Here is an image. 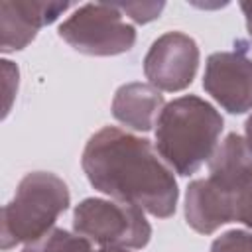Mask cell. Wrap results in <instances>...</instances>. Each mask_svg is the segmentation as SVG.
Instances as JSON below:
<instances>
[{"mask_svg":"<svg viewBox=\"0 0 252 252\" xmlns=\"http://www.w3.org/2000/svg\"><path fill=\"white\" fill-rule=\"evenodd\" d=\"M81 165L89 183L110 199L130 203L156 219L175 213L179 189L173 169L148 138L104 126L85 144Z\"/></svg>","mask_w":252,"mask_h":252,"instance_id":"1","label":"cell"},{"mask_svg":"<svg viewBox=\"0 0 252 252\" xmlns=\"http://www.w3.org/2000/svg\"><path fill=\"white\" fill-rule=\"evenodd\" d=\"M224 120L220 112L197 94L165 102L156 122V150L179 175H193L217 150Z\"/></svg>","mask_w":252,"mask_h":252,"instance_id":"2","label":"cell"},{"mask_svg":"<svg viewBox=\"0 0 252 252\" xmlns=\"http://www.w3.org/2000/svg\"><path fill=\"white\" fill-rule=\"evenodd\" d=\"M71 195L67 183L49 171L28 173L12 201L2 209L0 244L10 250L18 244H32L53 230L55 220L69 209Z\"/></svg>","mask_w":252,"mask_h":252,"instance_id":"3","label":"cell"},{"mask_svg":"<svg viewBox=\"0 0 252 252\" xmlns=\"http://www.w3.org/2000/svg\"><path fill=\"white\" fill-rule=\"evenodd\" d=\"M73 230L102 248L140 250L152 238V226L142 209L98 197H87L75 207Z\"/></svg>","mask_w":252,"mask_h":252,"instance_id":"4","label":"cell"},{"mask_svg":"<svg viewBox=\"0 0 252 252\" xmlns=\"http://www.w3.org/2000/svg\"><path fill=\"white\" fill-rule=\"evenodd\" d=\"M59 37L75 51L96 57L126 53L136 43V28L124 20L114 2L79 6L59 26Z\"/></svg>","mask_w":252,"mask_h":252,"instance_id":"5","label":"cell"},{"mask_svg":"<svg viewBox=\"0 0 252 252\" xmlns=\"http://www.w3.org/2000/svg\"><path fill=\"white\" fill-rule=\"evenodd\" d=\"M197 41L183 32H165L144 57V75L152 87L165 93L187 89L199 69Z\"/></svg>","mask_w":252,"mask_h":252,"instance_id":"6","label":"cell"},{"mask_svg":"<svg viewBox=\"0 0 252 252\" xmlns=\"http://www.w3.org/2000/svg\"><path fill=\"white\" fill-rule=\"evenodd\" d=\"M203 89L230 114L252 110V59L240 51H217L207 57Z\"/></svg>","mask_w":252,"mask_h":252,"instance_id":"7","label":"cell"},{"mask_svg":"<svg viewBox=\"0 0 252 252\" xmlns=\"http://www.w3.org/2000/svg\"><path fill=\"white\" fill-rule=\"evenodd\" d=\"M71 8L69 2L4 0L0 2V49L12 53L28 47L43 26L53 24Z\"/></svg>","mask_w":252,"mask_h":252,"instance_id":"8","label":"cell"},{"mask_svg":"<svg viewBox=\"0 0 252 252\" xmlns=\"http://www.w3.org/2000/svg\"><path fill=\"white\" fill-rule=\"evenodd\" d=\"M185 220L199 234H213L222 224L232 222L228 193L209 177L191 181L185 193Z\"/></svg>","mask_w":252,"mask_h":252,"instance_id":"9","label":"cell"},{"mask_svg":"<svg viewBox=\"0 0 252 252\" xmlns=\"http://www.w3.org/2000/svg\"><path fill=\"white\" fill-rule=\"evenodd\" d=\"M165 100L161 91L152 87L150 83H126L118 87L112 98V116L136 130V132H150L156 122L159 112L163 110Z\"/></svg>","mask_w":252,"mask_h":252,"instance_id":"10","label":"cell"},{"mask_svg":"<svg viewBox=\"0 0 252 252\" xmlns=\"http://www.w3.org/2000/svg\"><path fill=\"white\" fill-rule=\"evenodd\" d=\"M250 171L252 154L246 146V140L240 134L230 132L220 142V146H217L209 159V179L217 187L228 191Z\"/></svg>","mask_w":252,"mask_h":252,"instance_id":"11","label":"cell"},{"mask_svg":"<svg viewBox=\"0 0 252 252\" xmlns=\"http://www.w3.org/2000/svg\"><path fill=\"white\" fill-rule=\"evenodd\" d=\"M22 252H93V244L65 228H53L39 240L26 244Z\"/></svg>","mask_w":252,"mask_h":252,"instance_id":"12","label":"cell"},{"mask_svg":"<svg viewBox=\"0 0 252 252\" xmlns=\"http://www.w3.org/2000/svg\"><path fill=\"white\" fill-rule=\"evenodd\" d=\"M226 193L232 205V222H242L244 226L252 228V171Z\"/></svg>","mask_w":252,"mask_h":252,"instance_id":"13","label":"cell"},{"mask_svg":"<svg viewBox=\"0 0 252 252\" xmlns=\"http://www.w3.org/2000/svg\"><path fill=\"white\" fill-rule=\"evenodd\" d=\"M211 252H252V232L242 228L226 230L213 240Z\"/></svg>","mask_w":252,"mask_h":252,"instance_id":"14","label":"cell"},{"mask_svg":"<svg viewBox=\"0 0 252 252\" xmlns=\"http://www.w3.org/2000/svg\"><path fill=\"white\" fill-rule=\"evenodd\" d=\"M116 8L136 24H148L159 18L165 2H114Z\"/></svg>","mask_w":252,"mask_h":252,"instance_id":"15","label":"cell"},{"mask_svg":"<svg viewBox=\"0 0 252 252\" xmlns=\"http://www.w3.org/2000/svg\"><path fill=\"white\" fill-rule=\"evenodd\" d=\"M0 63H2V89H4V112H2V118H6L10 108H12V102L16 98V93H18L20 69H18V65H14L8 59H2Z\"/></svg>","mask_w":252,"mask_h":252,"instance_id":"16","label":"cell"},{"mask_svg":"<svg viewBox=\"0 0 252 252\" xmlns=\"http://www.w3.org/2000/svg\"><path fill=\"white\" fill-rule=\"evenodd\" d=\"M240 10H242L244 20H246V30H248V35L252 37V2H240Z\"/></svg>","mask_w":252,"mask_h":252,"instance_id":"17","label":"cell"},{"mask_svg":"<svg viewBox=\"0 0 252 252\" xmlns=\"http://www.w3.org/2000/svg\"><path fill=\"white\" fill-rule=\"evenodd\" d=\"M244 140H246V146L252 154V114L246 118V124H244Z\"/></svg>","mask_w":252,"mask_h":252,"instance_id":"18","label":"cell"},{"mask_svg":"<svg viewBox=\"0 0 252 252\" xmlns=\"http://www.w3.org/2000/svg\"><path fill=\"white\" fill-rule=\"evenodd\" d=\"M96 252H130L128 248H100Z\"/></svg>","mask_w":252,"mask_h":252,"instance_id":"19","label":"cell"}]
</instances>
